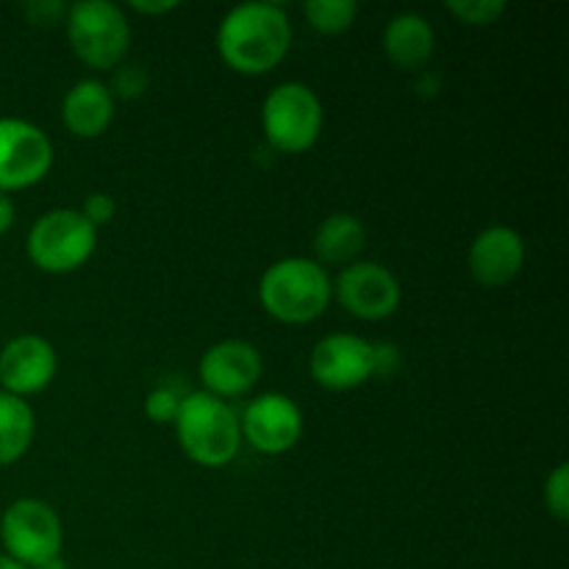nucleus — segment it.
Listing matches in <instances>:
<instances>
[{
  "label": "nucleus",
  "mask_w": 569,
  "mask_h": 569,
  "mask_svg": "<svg viewBox=\"0 0 569 569\" xmlns=\"http://www.w3.org/2000/svg\"><path fill=\"white\" fill-rule=\"evenodd\" d=\"M292 44V26L278 3H239L217 28V53L242 76H264L278 67Z\"/></svg>",
  "instance_id": "nucleus-1"
},
{
  "label": "nucleus",
  "mask_w": 569,
  "mask_h": 569,
  "mask_svg": "<svg viewBox=\"0 0 569 569\" xmlns=\"http://www.w3.org/2000/svg\"><path fill=\"white\" fill-rule=\"evenodd\" d=\"M333 298V283L326 267L315 259H289L276 261L264 270L259 281V300L267 315L287 326H303L315 322L328 309Z\"/></svg>",
  "instance_id": "nucleus-2"
},
{
  "label": "nucleus",
  "mask_w": 569,
  "mask_h": 569,
  "mask_svg": "<svg viewBox=\"0 0 569 569\" xmlns=\"http://www.w3.org/2000/svg\"><path fill=\"white\" fill-rule=\"evenodd\" d=\"M176 433L183 453L200 467L231 465L242 448L237 411L209 392H192L181 398Z\"/></svg>",
  "instance_id": "nucleus-3"
},
{
  "label": "nucleus",
  "mask_w": 569,
  "mask_h": 569,
  "mask_svg": "<svg viewBox=\"0 0 569 569\" xmlns=\"http://www.w3.org/2000/svg\"><path fill=\"white\" fill-rule=\"evenodd\" d=\"M67 39L83 64L111 70L131 48V26L111 0H78L67 6Z\"/></svg>",
  "instance_id": "nucleus-4"
},
{
  "label": "nucleus",
  "mask_w": 569,
  "mask_h": 569,
  "mask_svg": "<svg viewBox=\"0 0 569 569\" xmlns=\"http://www.w3.org/2000/svg\"><path fill=\"white\" fill-rule=\"evenodd\" d=\"M98 244V228L76 209H53L39 217L26 239L33 267L53 276L76 272L87 264Z\"/></svg>",
  "instance_id": "nucleus-5"
},
{
  "label": "nucleus",
  "mask_w": 569,
  "mask_h": 569,
  "mask_svg": "<svg viewBox=\"0 0 569 569\" xmlns=\"http://www.w3.org/2000/svg\"><path fill=\"white\" fill-rule=\"evenodd\" d=\"M267 142L281 153H303L320 139L322 103L315 89L300 81L278 83L261 106Z\"/></svg>",
  "instance_id": "nucleus-6"
},
{
  "label": "nucleus",
  "mask_w": 569,
  "mask_h": 569,
  "mask_svg": "<svg viewBox=\"0 0 569 569\" xmlns=\"http://www.w3.org/2000/svg\"><path fill=\"white\" fill-rule=\"evenodd\" d=\"M0 539L9 559L28 569H39L59 559L64 526L53 506L37 498L14 500L0 520Z\"/></svg>",
  "instance_id": "nucleus-7"
},
{
  "label": "nucleus",
  "mask_w": 569,
  "mask_h": 569,
  "mask_svg": "<svg viewBox=\"0 0 569 569\" xmlns=\"http://www.w3.org/2000/svg\"><path fill=\"white\" fill-rule=\"evenodd\" d=\"M53 167L48 133L20 117H0V192H20L42 181Z\"/></svg>",
  "instance_id": "nucleus-8"
},
{
  "label": "nucleus",
  "mask_w": 569,
  "mask_h": 569,
  "mask_svg": "<svg viewBox=\"0 0 569 569\" xmlns=\"http://www.w3.org/2000/svg\"><path fill=\"white\" fill-rule=\"evenodd\" d=\"M339 303L359 320H387L400 306V281L378 261H353L333 283Z\"/></svg>",
  "instance_id": "nucleus-9"
},
{
  "label": "nucleus",
  "mask_w": 569,
  "mask_h": 569,
  "mask_svg": "<svg viewBox=\"0 0 569 569\" xmlns=\"http://www.w3.org/2000/svg\"><path fill=\"white\" fill-rule=\"evenodd\" d=\"M239 428L253 450L264 456H281L303 437V411L287 395L267 392L244 409Z\"/></svg>",
  "instance_id": "nucleus-10"
},
{
  "label": "nucleus",
  "mask_w": 569,
  "mask_h": 569,
  "mask_svg": "<svg viewBox=\"0 0 569 569\" xmlns=\"http://www.w3.org/2000/svg\"><path fill=\"white\" fill-rule=\"evenodd\" d=\"M311 378L331 392H348L372 378V345L356 333H328L311 350Z\"/></svg>",
  "instance_id": "nucleus-11"
},
{
  "label": "nucleus",
  "mask_w": 569,
  "mask_h": 569,
  "mask_svg": "<svg viewBox=\"0 0 569 569\" xmlns=\"http://www.w3.org/2000/svg\"><path fill=\"white\" fill-rule=\"evenodd\" d=\"M261 353L244 339H222L200 359V381L214 398H239L261 378Z\"/></svg>",
  "instance_id": "nucleus-12"
},
{
  "label": "nucleus",
  "mask_w": 569,
  "mask_h": 569,
  "mask_svg": "<svg viewBox=\"0 0 569 569\" xmlns=\"http://www.w3.org/2000/svg\"><path fill=\"white\" fill-rule=\"evenodd\" d=\"M59 370L56 348L44 337L22 333L14 337L0 353V383L9 395L26 398L50 387Z\"/></svg>",
  "instance_id": "nucleus-13"
},
{
  "label": "nucleus",
  "mask_w": 569,
  "mask_h": 569,
  "mask_svg": "<svg viewBox=\"0 0 569 569\" xmlns=\"http://www.w3.org/2000/svg\"><path fill=\"white\" fill-rule=\"evenodd\" d=\"M467 264L481 287H506L526 264V242L515 228L492 226L472 239Z\"/></svg>",
  "instance_id": "nucleus-14"
},
{
  "label": "nucleus",
  "mask_w": 569,
  "mask_h": 569,
  "mask_svg": "<svg viewBox=\"0 0 569 569\" xmlns=\"http://www.w3.org/2000/svg\"><path fill=\"white\" fill-rule=\"evenodd\" d=\"M111 117H114V98H111L109 87L94 78L72 83L61 100V120H64L67 131L81 139L100 137L111 126Z\"/></svg>",
  "instance_id": "nucleus-15"
},
{
  "label": "nucleus",
  "mask_w": 569,
  "mask_h": 569,
  "mask_svg": "<svg viewBox=\"0 0 569 569\" xmlns=\"http://www.w3.org/2000/svg\"><path fill=\"white\" fill-rule=\"evenodd\" d=\"M433 37L431 22L415 11H403V14L392 17L383 28V53L400 70H420L431 61Z\"/></svg>",
  "instance_id": "nucleus-16"
},
{
  "label": "nucleus",
  "mask_w": 569,
  "mask_h": 569,
  "mask_svg": "<svg viewBox=\"0 0 569 569\" xmlns=\"http://www.w3.org/2000/svg\"><path fill=\"white\" fill-rule=\"evenodd\" d=\"M365 222L348 211L326 217L315 233V250L320 264H353L356 256L365 250Z\"/></svg>",
  "instance_id": "nucleus-17"
},
{
  "label": "nucleus",
  "mask_w": 569,
  "mask_h": 569,
  "mask_svg": "<svg viewBox=\"0 0 569 569\" xmlns=\"http://www.w3.org/2000/svg\"><path fill=\"white\" fill-rule=\"evenodd\" d=\"M37 431V417L28 400L0 392V467L14 465L28 453Z\"/></svg>",
  "instance_id": "nucleus-18"
},
{
  "label": "nucleus",
  "mask_w": 569,
  "mask_h": 569,
  "mask_svg": "<svg viewBox=\"0 0 569 569\" xmlns=\"http://www.w3.org/2000/svg\"><path fill=\"white\" fill-rule=\"evenodd\" d=\"M303 14L315 31L342 33L359 17V3L356 0H309L303 6Z\"/></svg>",
  "instance_id": "nucleus-19"
},
{
  "label": "nucleus",
  "mask_w": 569,
  "mask_h": 569,
  "mask_svg": "<svg viewBox=\"0 0 569 569\" xmlns=\"http://www.w3.org/2000/svg\"><path fill=\"white\" fill-rule=\"evenodd\" d=\"M445 9L465 26H492L506 11L503 0H448Z\"/></svg>",
  "instance_id": "nucleus-20"
},
{
  "label": "nucleus",
  "mask_w": 569,
  "mask_h": 569,
  "mask_svg": "<svg viewBox=\"0 0 569 569\" xmlns=\"http://www.w3.org/2000/svg\"><path fill=\"white\" fill-rule=\"evenodd\" d=\"M545 506L548 515L559 522L569 520V465L561 461L545 481Z\"/></svg>",
  "instance_id": "nucleus-21"
},
{
  "label": "nucleus",
  "mask_w": 569,
  "mask_h": 569,
  "mask_svg": "<svg viewBox=\"0 0 569 569\" xmlns=\"http://www.w3.org/2000/svg\"><path fill=\"white\" fill-rule=\"evenodd\" d=\"M178 406H181V398L172 389L159 387L144 398V415L153 422H159V426H164V422H176Z\"/></svg>",
  "instance_id": "nucleus-22"
},
{
  "label": "nucleus",
  "mask_w": 569,
  "mask_h": 569,
  "mask_svg": "<svg viewBox=\"0 0 569 569\" xmlns=\"http://www.w3.org/2000/svg\"><path fill=\"white\" fill-rule=\"evenodd\" d=\"M81 214L87 217V220L92 222L94 228L106 226V222L114 220V214H117L114 198H111L109 192H92V194H87V200H83Z\"/></svg>",
  "instance_id": "nucleus-23"
},
{
  "label": "nucleus",
  "mask_w": 569,
  "mask_h": 569,
  "mask_svg": "<svg viewBox=\"0 0 569 569\" xmlns=\"http://www.w3.org/2000/svg\"><path fill=\"white\" fill-rule=\"evenodd\" d=\"M400 367V348L389 342L372 345V376H392Z\"/></svg>",
  "instance_id": "nucleus-24"
},
{
  "label": "nucleus",
  "mask_w": 569,
  "mask_h": 569,
  "mask_svg": "<svg viewBox=\"0 0 569 569\" xmlns=\"http://www.w3.org/2000/svg\"><path fill=\"white\" fill-rule=\"evenodd\" d=\"M131 6L133 11H139V14H148V17H156V14H167V11H176L178 6V0H156V3H144V0H133V3H128Z\"/></svg>",
  "instance_id": "nucleus-25"
},
{
  "label": "nucleus",
  "mask_w": 569,
  "mask_h": 569,
  "mask_svg": "<svg viewBox=\"0 0 569 569\" xmlns=\"http://www.w3.org/2000/svg\"><path fill=\"white\" fill-rule=\"evenodd\" d=\"M117 83H120V92L128 94V98H133V94H139L144 89V76L137 70V67H131V70L122 72L120 78H117Z\"/></svg>",
  "instance_id": "nucleus-26"
},
{
  "label": "nucleus",
  "mask_w": 569,
  "mask_h": 569,
  "mask_svg": "<svg viewBox=\"0 0 569 569\" xmlns=\"http://www.w3.org/2000/svg\"><path fill=\"white\" fill-rule=\"evenodd\" d=\"M64 11L61 3H37V6H28V14L33 17V22H42V26H50L56 22V17Z\"/></svg>",
  "instance_id": "nucleus-27"
},
{
  "label": "nucleus",
  "mask_w": 569,
  "mask_h": 569,
  "mask_svg": "<svg viewBox=\"0 0 569 569\" xmlns=\"http://www.w3.org/2000/svg\"><path fill=\"white\" fill-rule=\"evenodd\" d=\"M14 217H17L14 203H11L9 194L0 192V237H3L11 226H14Z\"/></svg>",
  "instance_id": "nucleus-28"
},
{
  "label": "nucleus",
  "mask_w": 569,
  "mask_h": 569,
  "mask_svg": "<svg viewBox=\"0 0 569 569\" xmlns=\"http://www.w3.org/2000/svg\"><path fill=\"white\" fill-rule=\"evenodd\" d=\"M0 569H28V567L17 565L14 559H9V556H3V553H0Z\"/></svg>",
  "instance_id": "nucleus-29"
}]
</instances>
